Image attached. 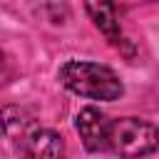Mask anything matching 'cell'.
<instances>
[{
  "label": "cell",
  "instance_id": "cell-2",
  "mask_svg": "<svg viewBox=\"0 0 159 159\" xmlns=\"http://www.w3.org/2000/svg\"><path fill=\"white\" fill-rule=\"evenodd\" d=\"M107 152L119 159H142L159 152V127L139 117L109 119Z\"/></svg>",
  "mask_w": 159,
  "mask_h": 159
},
{
  "label": "cell",
  "instance_id": "cell-6",
  "mask_svg": "<svg viewBox=\"0 0 159 159\" xmlns=\"http://www.w3.org/2000/svg\"><path fill=\"white\" fill-rule=\"evenodd\" d=\"M35 127H37V119H35L27 109H22V107L10 104V107H5V109L0 112V129H2V134L10 139L12 147H17V144L30 134V129H35Z\"/></svg>",
  "mask_w": 159,
  "mask_h": 159
},
{
  "label": "cell",
  "instance_id": "cell-5",
  "mask_svg": "<svg viewBox=\"0 0 159 159\" xmlns=\"http://www.w3.org/2000/svg\"><path fill=\"white\" fill-rule=\"evenodd\" d=\"M84 10H87L92 25H94L112 45H122V42H124L114 0H84Z\"/></svg>",
  "mask_w": 159,
  "mask_h": 159
},
{
  "label": "cell",
  "instance_id": "cell-7",
  "mask_svg": "<svg viewBox=\"0 0 159 159\" xmlns=\"http://www.w3.org/2000/svg\"><path fill=\"white\" fill-rule=\"evenodd\" d=\"M2 65H5V52L0 50V67H2Z\"/></svg>",
  "mask_w": 159,
  "mask_h": 159
},
{
  "label": "cell",
  "instance_id": "cell-1",
  "mask_svg": "<svg viewBox=\"0 0 159 159\" xmlns=\"http://www.w3.org/2000/svg\"><path fill=\"white\" fill-rule=\"evenodd\" d=\"M57 80L62 87H67L72 94H80L84 99L97 102H114L124 94V84L119 75L99 62L89 60H67L57 70Z\"/></svg>",
  "mask_w": 159,
  "mask_h": 159
},
{
  "label": "cell",
  "instance_id": "cell-3",
  "mask_svg": "<svg viewBox=\"0 0 159 159\" xmlns=\"http://www.w3.org/2000/svg\"><path fill=\"white\" fill-rule=\"evenodd\" d=\"M15 152L20 159H70L65 139L55 129L40 124L30 129V134L15 147Z\"/></svg>",
  "mask_w": 159,
  "mask_h": 159
},
{
  "label": "cell",
  "instance_id": "cell-4",
  "mask_svg": "<svg viewBox=\"0 0 159 159\" xmlns=\"http://www.w3.org/2000/svg\"><path fill=\"white\" fill-rule=\"evenodd\" d=\"M75 129L84 144L87 152L99 154L107 152V137H109V117L99 112L97 107H82L75 117Z\"/></svg>",
  "mask_w": 159,
  "mask_h": 159
}]
</instances>
